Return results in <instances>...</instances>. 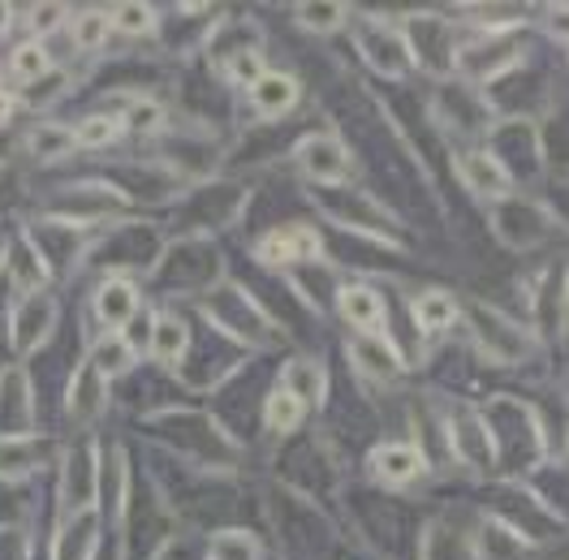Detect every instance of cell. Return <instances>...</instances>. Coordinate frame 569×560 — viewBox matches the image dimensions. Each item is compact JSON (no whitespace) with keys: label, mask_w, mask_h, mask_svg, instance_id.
<instances>
[{"label":"cell","mask_w":569,"mask_h":560,"mask_svg":"<svg viewBox=\"0 0 569 560\" xmlns=\"http://www.w3.org/2000/svg\"><path fill=\"white\" fill-rule=\"evenodd\" d=\"M449 444L458 461L475 466V470H497V440H492V427L483 422V414L475 410H453L449 419Z\"/></svg>","instance_id":"6da1fadb"},{"label":"cell","mask_w":569,"mask_h":560,"mask_svg":"<svg viewBox=\"0 0 569 560\" xmlns=\"http://www.w3.org/2000/svg\"><path fill=\"white\" fill-rule=\"evenodd\" d=\"M470 319H475V341L483 346V350L500 358V362H522L527 353H531V337L522 332V328H513L505 316L497 311H488V307H470Z\"/></svg>","instance_id":"7a4b0ae2"},{"label":"cell","mask_w":569,"mask_h":560,"mask_svg":"<svg viewBox=\"0 0 569 560\" xmlns=\"http://www.w3.org/2000/svg\"><path fill=\"white\" fill-rule=\"evenodd\" d=\"M320 238H316V229H307V224H284V229H272L268 238H259L254 246V254H259V263H272V268H289V263H311V259H320Z\"/></svg>","instance_id":"3957f363"},{"label":"cell","mask_w":569,"mask_h":560,"mask_svg":"<svg viewBox=\"0 0 569 560\" xmlns=\"http://www.w3.org/2000/svg\"><path fill=\"white\" fill-rule=\"evenodd\" d=\"M358 48H362V57L385 73V78H401V73H410V66H415V57L406 48V36L397 27H362L358 31Z\"/></svg>","instance_id":"277c9868"},{"label":"cell","mask_w":569,"mask_h":560,"mask_svg":"<svg viewBox=\"0 0 569 560\" xmlns=\"http://www.w3.org/2000/svg\"><path fill=\"white\" fill-rule=\"evenodd\" d=\"M458 173H462L466 190L470 194H479V199H509V190H513V173L500 164V156L492 151H466L462 160H458Z\"/></svg>","instance_id":"5b68a950"},{"label":"cell","mask_w":569,"mask_h":560,"mask_svg":"<svg viewBox=\"0 0 569 560\" xmlns=\"http://www.w3.org/2000/svg\"><path fill=\"white\" fill-rule=\"evenodd\" d=\"M298 169L311 177V181H341L350 173V156L346 147L332 139V134H311V139L298 142Z\"/></svg>","instance_id":"8992f818"},{"label":"cell","mask_w":569,"mask_h":560,"mask_svg":"<svg viewBox=\"0 0 569 560\" xmlns=\"http://www.w3.org/2000/svg\"><path fill=\"white\" fill-rule=\"evenodd\" d=\"M96 316L108 332H121L130 319L139 316V289L126 277H108L100 289H96Z\"/></svg>","instance_id":"52a82bcc"},{"label":"cell","mask_w":569,"mask_h":560,"mask_svg":"<svg viewBox=\"0 0 569 560\" xmlns=\"http://www.w3.org/2000/svg\"><path fill=\"white\" fill-rule=\"evenodd\" d=\"M247 96H250V104H254V112H259V117H284L289 108L298 104L302 87H298V78H293V73L263 70V78L250 87Z\"/></svg>","instance_id":"ba28073f"},{"label":"cell","mask_w":569,"mask_h":560,"mask_svg":"<svg viewBox=\"0 0 569 560\" xmlns=\"http://www.w3.org/2000/svg\"><path fill=\"white\" fill-rule=\"evenodd\" d=\"M350 353H355L358 371L371 376V380H397L401 376V353L385 332H362L350 346Z\"/></svg>","instance_id":"9c48e42d"},{"label":"cell","mask_w":569,"mask_h":560,"mask_svg":"<svg viewBox=\"0 0 569 560\" xmlns=\"http://www.w3.org/2000/svg\"><path fill=\"white\" fill-rule=\"evenodd\" d=\"M371 470H376V479H385L392 488H406V483H415L423 474L427 461L415 444H380L371 453Z\"/></svg>","instance_id":"30bf717a"},{"label":"cell","mask_w":569,"mask_h":560,"mask_svg":"<svg viewBox=\"0 0 569 560\" xmlns=\"http://www.w3.org/2000/svg\"><path fill=\"white\" fill-rule=\"evenodd\" d=\"M337 307H341V319L358 332H376L385 323V298L371 284H346Z\"/></svg>","instance_id":"8fae6325"},{"label":"cell","mask_w":569,"mask_h":560,"mask_svg":"<svg viewBox=\"0 0 569 560\" xmlns=\"http://www.w3.org/2000/svg\"><path fill=\"white\" fill-rule=\"evenodd\" d=\"M281 388L293 401H302V406H320L323 397H328V371H323L320 362H311V358H293L281 371Z\"/></svg>","instance_id":"7c38bea8"},{"label":"cell","mask_w":569,"mask_h":560,"mask_svg":"<svg viewBox=\"0 0 569 560\" xmlns=\"http://www.w3.org/2000/svg\"><path fill=\"white\" fill-rule=\"evenodd\" d=\"M410 316H415V328H419L423 337H440V332H449V328L458 323V302H453L445 289H427V293L415 298Z\"/></svg>","instance_id":"4fadbf2b"},{"label":"cell","mask_w":569,"mask_h":560,"mask_svg":"<svg viewBox=\"0 0 569 560\" xmlns=\"http://www.w3.org/2000/svg\"><path fill=\"white\" fill-rule=\"evenodd\" d=\"M479 552L488 560H527L531 557V539H522L518 530L500 518H488L479 526Z\"/></svg>","instance_id":"5bb4252c"},{"label":"cell","mask_w":569,"mask_h":560,"mask_svg":"<svg viewBox=\"0 0 569 560\" xmlns=\"http://www.w3.org/2000/svg\"><path fill=\"white\" fill-rule=\"evenodd\" d=\"M66 31H70L78 52H100L112 39V18H108V9H73Z\"/></svg>","instance_id":"9a60e30c"},{"label":"cell","mask_w":569,"mask_h":560,"mask_svg":"<svg viewBox=\"0 0 569 560\" xmlns=\"http://www.w3.org/2000/svg\"><path fill=\"white\" fill-rule=\"evenodd\" d=\"M52 70H57V66H52V57H48V43H39V39L13 43V52H9V73H13L22 87H39Z\"/></svg>","instance_id":"2e32d148"},{"label":"cell","mask_w":569,"mask_h":560,"mask_svg":"<svg viewBox=\"0 0 569 560\" xmlns=\"http://www.w3.org/2000/svg\"><path fill=\"white\" fill-rule=\"evenodd\" d=\"M121 134H126L121 117H112V112H91V117H82L70 130V142L82 147V151H100V147H112Z\"/></svg>","instance_id":"e0dca14e"},{"label":"cell","mask_w":569,"mask_h":560,"mask_svg":"<svg viewBox=\"0 0 569 560\" xmlns=\"http://www.w3.org/2000/svg\"><path fill=\"white\" fill-rule=\"evenodd\" d=\"M91 367L100 376H121L134 367V341L126 332H104L96 346H91Z\"/></svg>","instance_id":"ac0fdd59"},{"label":"cell","mask_w":569,"mask_h":560,"mask_svg":"<svg viewBox=\"0 0 569 560\" xmlns=\"http://www.w3.org/2000/svg\"><path fill=\"white\" fill-rule=\"evenodd\" d=\"M307 419V406L302 401H293L284 388H272L268 392V401H263V427L272 431V436H293L298 427Z\"/></svg>","instance_id":"d6986e66"},{"label":"cell","mask_w":569,"mask_h":560,"mask_svg":"<svg viewBox=\"0 0 569 560\" xmlns=\"http://www.w3.org/2000/svg\"><path fill=\"white\" fill-rule=\"evenodd\" d=\"M190 346V332H186V323L178 316H160L156 319V328H151V358L156 362H164V367H173L181 353Z\"/></svg>","instance_id":"ffe728a7"},{"label":"cell","mask_w":569,"mask_h":560,"mask_svg":"<svg viewBox=\"0 0 569 560\" xmlns=\"http://www.w3.org/2000/svg\"><path fill=\"white\" fill-rule=\"evenodd\" d=\"M108 18H112V31H121V36L139 39V36H151V31H156V9H151V4H139V0L112 4Z\"/></svg>","instance_id":"44dd1931"},{"label":"cell","mask_w":569,"mask_h":560,"mask_svg":"<svg viewBox=\"0 0 569 560\" xmlns=\"http://www.w3.org/2000/svg\"><path fill=\"white\" fill-rule=\"evenodd\" d=\"M224 78L233 82V87H254L259 78H263V52L259 48H233L229 57H224Z\"/></svg>","instance_id":"7402d4cb"},{"label":"cell","mask_w":569,"mask_h":560,"mask_svg":"<svg viewBox=\"0 0 569 560\" xmlns=\"http://www.w3.org/2000/svg\"><path fill=\"white\" fill-rule=\"evenodd\" d=\"M293 13H298V22H302L307 31H316V36H328V31H337V27L346 22V4H298Z\"/></svg>","instance_id":"603a6c76"},{"label":"cell","mask_w":569,"mask_h":560,"mask_svg":"<svg viewBox=\"0 0 569 560\" xmlns=\"http://www.w3.org/2000/svg\"><path fill=\"white\" fill-rule=\"evenodd\" d=\"M475 57H479V52H466V48H458V66H462L466 73H497V61L479 66ZM483 57H500V66H513V61H518V48H513L509 39H505V43H500V39H492V43L483 48Z\"/></svg>","instance_id":"cb8c5ba5"},{"label":"cell","mask_w":569,"mask_h":560,"mask_svg":"<svg viewBox=\"0 0 569 560\" xmlns=\"http://www.w3.org/2000/svg\"><path fill=\"white\" fill-rule=\"evenodd\" d=\"M212 560H259V543L242 530H224L212 539Z\"/></svg>","instance_id":"d4e9b609"},{"label":"cell","mask_w":569,"mask_h":560,"mask_svg":"<svg viewBox=\"0 0 569 560\" xmlns=\"http://www.w3.org/2000/svg\"><path fill=\"white\" fill-rule=\"evenodd\" d=\"M121 126H126V130H142V134H151V130H160V126H164V108L156 104V100H134V104L121 112Z\"/></svg>","instance_id":"484cf974"},{"label":"cell","mask_w":569,"mask_h":560,"mask_svg":"<svg viewBox=\"0 0 569 560\" xmlns=\"http://www.w3.org/2000/svg\"><path fill=\"white\" fill-rule=\"evenodd\" d=\"M61 18H70V9H66V4H43V9H31V22H27V27H31V39L43 43L52 31H61Z\"/></svg>","instance_id":"4316f807"},{"label":"cell","mask_w":569,"mask_h":560,"mask_svg":"<svg viewBox=\"0 0 569 560\" xmlns=\"http://www.w3.org/2000/svg\"><path fill=\"white\" fill-rule=\"evenodd\" d=\"M13 112H18V96H13V91H4V87H0V126H4V121H9V117H13Z\"/></svg>","instance_id":"83f0119b"},{"label":"cell","mask_w":569,"mask_h":560,"mask_svg":"<svg viewBox=\"0 0 569 560\" xmlns=\"http://www.w3.org/2000/svg\"><path fill=\"white\" fill-rule=\"evenodd\" d=\"M552 31H557V36H569V9H552Z\"/></svg>","instance_id":"f1b7e54d"},{"label":"cell","mask_w":569,"mask_h":560,"mask_svg":"<svg viewBox=\"0 0 569 560\" xmlns=\"http://www.w3.org/2000/svg\"><path fill=\"white\" fill-rule=\"evenodd\" d=\"M0 87H4V70H0Z\"/></svg>","instance_id":"f546056e"}]
</instances>
